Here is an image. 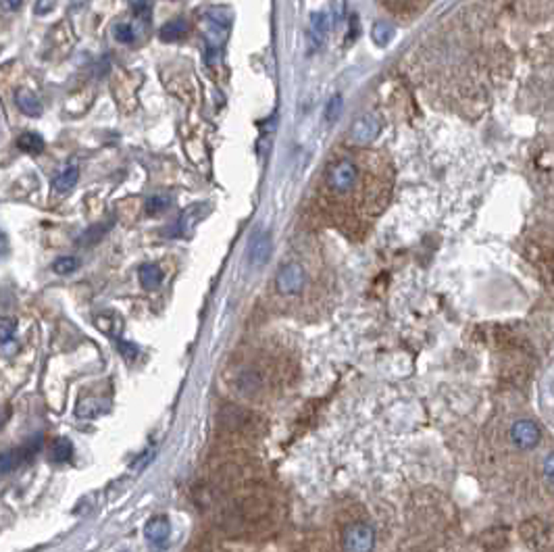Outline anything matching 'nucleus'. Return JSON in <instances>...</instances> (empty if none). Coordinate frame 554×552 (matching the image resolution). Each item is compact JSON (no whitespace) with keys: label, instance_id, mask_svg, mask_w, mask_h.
<instances>
[{"label":"nucleus","instance_id":"1","mask_svg":"<svg viewBox=\"0 0 554 552\" xmlns=\"http://www.w3.org/2000/svg\"><path fill=\"white\" fill-rule=\"evenodd\" d=\"M519 536L536 552H554V523L542 517H529L519 525Z\"/></svg>","mask_w":554,"mask_h":552},{"label":"nucleus","instance_id":"2","mask_svg":"<svg viewBox=\"0 0 554 552\" xmlns=\"http://www.w3.org/2000/svg\"><path fill=\"white\" fill-rule=\"evenodd\" d=\"M359 180V169L352 161L348 158H340V161H334L327 171H325V182L330 185L332 192L336 194H344V192H350L354 184Z\"/></svg>","mask_w":554,"mask_h":552},{"label":"nucleus","instance_id":"3","mask_svg":"<svg viewBox=\"0 0 554 552\" xmlns=\"http://www.w3.org/2000/svg\"><path fill=\"white\" fill-rule=\"evenodd\" d=\"M344 552H371L375 548V529L369 523H350L342 534Z\"/></svg>","mask_w":554,"mask_h":552},{"label":"nucleus","instance_id":"4","mask_svg":"<svg viewBox=\"0 0 554 552\" xmlns=\"http://www.w3.org/2000/svg\"><path fill=\"white\" fill-rule=\"evenodd\" d=\"M305 269L298 263H286L279 271H277L276 283L279 294H298L305 288Z\"/></svg>","mask_w":554,"mask_h":552},{"label":"nucleus","instance_id":"5","mask_svg":"<svg viewBox=\"0 0 554 552\" xmlns=\"http://www.w3.org/2000/svg\"><path fill=\"white\" fill-rule=\"evenodd\" d=\"M540 438H542V431H540V426L533 423L531 419H519L513 423L511 428V440L517 448L521 450H531L540 444Z\"/></svg>","mask_w":554,"mask_h":552},{"label":"nucleus","instance_id":"6","mask_svg":"<svg viewBox=\"0 0 554 552\" xmlns=\"http://www.w3.org/2000/svg\"><path fill=\"white\" fill-rule=\"evenodd\" d=\"M379 134V123L373 115H363L350 125V140L354 144H371Z\"/></svg>","mask_w":554,"mask_h":552},{"label":"nucleus","instance_id":"7","mask_svg":"<svg viewBox=\"0 0 554 552\" xmlns=\"http://www.w3.org/2000/svg\"><path fill=\"white\" fill-rule=\"evenodd\" d=\"M94 325L109 337H117L121 336L124 332V317L117 315V313H111V310H104V313H98L94 317Z\"/></svg>","mask_w":554,"mask_h":552},{"label":"nucleus","instance_id":"8","mask_svg":"<svg viewBox=\"0 0 554 552\" xmlns=\"http://www.w3.org/2000/svg\"><path fill=\"white\" fill-rule=\"evenodd\" d=\"M271 250H273V244H271V236L267 232H261L252 242H250V250H248V256H250V263L252 265H265L271 256Z\"/></svg>","mask_w":554,"mask_h":552},{"label":"nucleus","instance_id":"9","mask_svg":"<svg viewBox=\"0 0 554 552\" xmlns=\"http://www.w3.org/2000/svg\"><path fill=\"white\" fill-rule=\"evenodd\" d=\"M169 534H171V523L167 517H154L144 527V536L153 546H163L169 540Z\"/></svg>","mask_w":554,"mask_h":552},{"label":"nucleus","instance_id":"10","mask_svg":"<svg viewBox=\"0 0 554 552\" xmlns=\"http://www.w3.org/2000/svg\"><path fill=\"white\" fill-rule=\"evenodd\" d=\"M15 100H17V107H19V111H21V113H26L28 117H40V115H42V111H44V107H42L40 98L31 92V90H19V92H17V96H15Z\"/></svg>","mask_w":554,"mask_h":552},{"label":"nucleus","instance_id":"11","mask_svg":"<svg viewBox=\"0 0 554 552\" xmlns=\"http://www.w3.org/2000/svg\"><path fill=\"white\" fill-rule=\"evenodd\" d=\"M109 408H111L109 400L84 399V400H80V404H77L75 413H77V417H84V419H94V417H98V415L107 413Z\"/></svg>","mask_w":554,"mask_h":552},{"label":"nucleus","instance_id":"12","mask_svg":"<svg viewBox=\"0 0 554 552\" xmlns=\"http://www.w3.org/2000/svg\"><path fill=\"white\" fill-rule=\"evenodd\" d=\"M138 277L144 290H156L163 281V269L154 263H146L138 269Z\"/></svg>","mask_w":554,"mask_h":552},{"label":"nucleus","instance_id":"13","mask_svg":"<svg viewBox=\"0 0 554 552\" xmlns=\"http://www.w3.org/2000/svg\"><path fill=\"white\" fill-rule=\"evenodd\" d=\"M77 180H80V169H77L75 165H71V167H67L65 171H61V173L55 178L53 185H55V190H57V192L65 194V192H69V190H73V188H75Z\"/></svg>","mask_w":554,"mask_h":552},{"label":"nucleus","instance_id":"14","mask_svg":"<svg viewBox=\"0 0 554 552\" xmlns=\"http://www.w3.org/2000/svg\"><path fill=\"white\" fill-rule=\"evenodd\" d=\"M73 457V444L67 438H57L50 446V459L55 462H67Z\"/></svg>","mask_w":554,"mask_h":552},{"label":"nucleus","instance_id":"15","mask_svg":"<svg viewBox=\"0 0 554 552\" xmlns=\"http://www.w3.org/2000/svg\"><path fill=\"white\" fill-rule=\"evenodd\" d=\"M17 146H19L23 153L40 154L44 151V140H42V136L28 131V134H21V136L17 138Z\"/></svg>","mask_w":554,"mask_h":552},{"label":"nucleus","instance_id":"16","mask_svg":"<svg viewBox=\"0 0 554 552\" xmlns=\"http://www.w3.org/2000/svg\"><path fill=\"white\" fill-rule=\"evenodd\" d=\"M482 542L488 551H502L506 546V529H490V531H484L482 536Z\"/></svg>","mask_w":554,"mask_h":552},{"label":"nucleus","instance_id":"17","mask_svg":"<svg viewBox=\"0 0 554 552\" xmlns=\"http://www.w3.org/2000/svg\"><path fill=\"white\" fill-rule=\"evenodd\" d=\"M188 30V23L182 21V19H173V21H169V23H165L163 28H161V40H165V42H175V40H180L182 36Z\"/></svg>","mask_w":554,"mask_h":552},{"label":"nucleus","instance_id":"18","mask_svg":"<svg viewBox=\"0 0 554 552\" xmlns=\"http://www.w3.org/2000/svg\"><path fill=\"white\" fill-rule=\"evenodd\" d=\"M394 36V30L388 21H377L373 28H371V40L377 44V46H388V42L392 40Z\"/></svg>","mask_w":554,"mask_h":552},{"label":"nucleus","instance_id":"19","mask_svg":"<svg viewBox=\"0 0 554 552\" xmlns=\"http://www.w3.org/2000/svg\"><path fill=\"white\" fill-rule=\"evenodd\" d=\"M80 267V259L77 256H61L53 263V271L59 276H69L73 271H77Z\"/></svg>","mask_w":554,"mask_h":552},{"label":"nucleus","instance_id":"20","mask_svg":"<svg viewBox=\"0 0 554 552\" xmlns=\"http://www.w3.org/2000/svg\"><path fill=\"white\" fill-rule=\"evenodd\" d=\"M19 457H21L19 450H6V453H2V455H0V473H2V475H4V473H11V471L19 465Z\"/></svg>","mask_w":554,"mask_h":552},{"label":"nucleus","instance_id":"21","mask_svg":"<svg viewBox=\"0 0 554 552\" xmlns=\"http://www.w3.org/2000/svg\"><path fill=\"white\" fill-rule=\"evenodd\" d=\"M240 386H242L244 392L252 394V392H256V390L263 386V379H261L259 373H254V371H246V373L240 377Z\"/></svg>","mask_w":554,"mask_h":552},{"label":"nucleus","instance_id":"22","mask_svg":"<svg viewBox=\"0 0 554 552\" xmlns=\"http://www.w3.org/2000/svg\"><path fill=\"white\" fill-rule=\"evenodd\" d=\"M167 207H171V198H169V196H163V194H154V196H151V198L146 200V211L153 213V215L165 211Z\"/></svg>","mask_w":554,"mask_h":552},{"label":"nucleus","instance_id":"23","mask_svg":"<svg viewBox=\"0 0 554 552\" xmlns=\"http://www.w3.org/2000/svg\"><path fill=\"white\" fill-rule=\"evenodd\" d=\"M310 23H313V28H310V33H315V36H319V40H321V36L325 33L327 30V15L325 13H313V17H310Z\"/></svg>","mask_w":554,"mask_h":552},{"label":"nucleus","instance_id":"24","mask_svg":"<svg viewBox=\"0 0 554 552\" xmlns=\"http://www.w3.org/2000/svg\"><path fill=\"white\" fill-rule=\"evenodd\" d=\"M115 40L117 42H121V44H131L134 40H136V33L131 30V26H127V23H119V26H115Z\"/></svg>","mask_w":554,"mask_h":552},{"label":"nucleus","instance_id":"25","mask_svg":"<svg viewBox=\"0 0 554 552\" xmlns=\"http://www.w3.org/2000/svg\"><path fill=\"white\" fill-rule=\"evenodd\" d=\"M13 334H15V321L9 317H0V344L11 342Z\"/></svg>","mask_w":554,"mask_h":552},{"label":"nucleus","instance_id":"26","mask_svg":"<svg viewBox=\"0 0 554 552\" xmlns=\"http://www.w3.org/2000/svg\"><path fill=\"white\" fill-rule=\"evenodd\" d=\"M117 350L125 361H134L138 357V346L131 342H125V340H117Z\"/></svg>","mask_w":554,"mask_h":552},{"label":"nucleus","instance_id":"27","mask_svg":"<svg viewBox=\"0 0 554 552\" xmlns=\"http://www.w3.org/2000/svg\"><path fill=\"white\" fill-rule=\"evenodd\" d=\"M384 6L386 9H396V11H415V9H423L425 4H421V2H411V0H406V2H384Z\"/></svg>","mask_w":554,"mask_h":552},{"label":"nucleus","instance_id":"28","mask_svg":"<svg viewBox=\"0 0 554 552\" xmlns=\"http://www.w3.org/2000/svg\"><path fill=\"white\" fill-rule=\"evenodd\" d=\"M340 109H342V98H340V96H334V98L330 100L327 109H325V119H327V121H334L340 115Z\"/></svg>","mask_w":554,"mask_h":552},{"label":"nucleus","instance_id":"29","mask_svg":"<svg viewBox=\"0 0 554 552\" xmlns=\"http://www.w3.org/2000/svg\"><path fill=\"white\" fill-rule=\"evenodd\" d=\"M151 4L148 2H131V11L138 15V17H142V19H146V17H151Z\"/></svg>","mask_w":554,"mask_h":552},{"label":"nucleus","instance_id":"30","mask_svg":"<svg viewBox=\"0 0 554 552\" xmlns=\"http://www.w3.org/2000/svg\"><path fill=\"white\" fill-rule=\"evenodd\" d=\"M544 475H546L548 482H553L554 484V453L553 455H548L546 460H544Z\"/></svg>","mask_w":554,"mask_h":552},{"label":"nucleus","instance_id":"31","mask_svg":"<svg viewBox=\"0 0 554 552\" xmlns=\"http://www.w3.org/2000/svg\"><path fill=\"white\" fill-rule=\"evenodd\" d=\"M55 2H36V13L38 15H44L46 11H53Z\"/></svg>","mask_w":554,"mask_h":552},{"label":"nucleus","instance_id":"32","mask_svg":"<svg viewBox=\"0 0 554 552\" xmlns=\"http://www.w3.org/2000/svg\"><path fill=\"white\" fill-rule=\"evenodd\" d=\"M6 254V238H4V234L0 232V259Z\"/></svg>","mask_w":554,"mask_h":552},{"label":"nucleus","instance_id":"33","mask_svg":"<svg viewBox=\"0 0 554 552\" xmlns=\"http://www.w3.org/2000/svg\"><path fill=\"white\" fill-rule=\"evenodd\" d=\"M2 4H4V6H6V9H13V11H15V9H19V6H21V2H2Z\"/></svg>","mask_w":554,"mask_h":552},{"label":"nucleus","instance_id":"34","mask_svg":"<svg viewBox=\"0 0 554 552\" xmlns=\"http://www.w3.org/2000/svg\"><path fill=\"white\" fill-rule=\"evenodd\" d=\"M4 423V417H2V413H0V426Z\"/></svg>","mask_w":554,"mask_h":552}]
</instances>
